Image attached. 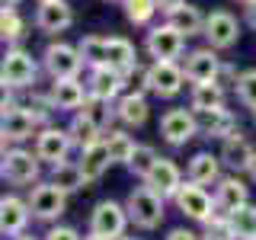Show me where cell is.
Returning <instances> with one entry per match:
<instances>
[{"instance_id":"obj_25","label":"cell","mask_w":256,"mask_h":240,"mask_svg":"<svg viewBox=\"0 0 256 240\" xmlns=\"http://www.w3.org/2000/svg\"><path fill=\"white\" fill-rule=\"evenodd\" d=\"M52 182H58V186L68 192V196H74V192H80V189L90 186V180H86L80 160H61V164H54V166H52Z\"/></svg>"},{"instance_id":"obj_51","label":"cell","mask_w":256,"mask_h":240,"mask_svg":"<svg viewBox=\"0 0 256 240\" xmlns=\"http://www.w3.org/2000/svg\"><path fill=\"white\" fill-rule=\"evenodd\" d=\"M118 240H134V237H118Z\"/></svg>"},{"instance_id":"obj_1","label":"cell","mask_w":256,"mask_h":240,"mask_svg":"<svg viewBox=\"0 0 256 240\" xmlns=\"http://www.w3.org/2000/svg\"><path fill=\"white\" fill-rule=\"evenodd\" d=\"M125 208H128L132 224L141 230H154L166 218V198L160 192H154L150 186H144V182L138 189H132V196L125 198Z\"/></svg>"},{"instance_id":"obj_19","label":"cell","mask_w":256,"mask_h":240,"mask_svg":"<svg viewBox=\"0 0 256 240\" xmlns=\"http://www.w3.org/2000/svg\"><path fill=\"white\" fill-rule=\"evenodd\" d=\"M141 182H144V186H150L154 192H160L164 198H173L176 192H180V186H182V173H180V166H176L170 157H157L154 170L144 176Z\"/></svg>"},{"instance_id":"obj_46","label":"cell","mask_w":256,"mask_h":240,"mask_svg":"<svg viewBox=\"0 0 256 240\" xmlns=\"http://www.w3.org/2000/svg\"><path fill=\"white\" fill-rule=\"evenodd\" d=\"M182 4H186V0H157V10L166 16L170 10H176V6H182Z\"/></svg>"},{"instance_id":"obj_45","label":"cell","mask_w":256,"mask_h":240,"mask_svg":"<svg viewBox=\"0 0 256 240\" xmlns=\"http://www.w3.org/2000/svg\"><path fill=\"white\" fill-rule=\"evenodd\" d=\"M244 20H246L250 29H256V0H246L244 4Z\"/></svg>"},{"instance_id":"obj_31","label":"cell","mask_w":256,"mask_h":240,"mask_svg":"<svg viewBox=\"0 0 256 240\" xmlns=\"http://www.w3.org/2000/svg\"><path fill=\"white\" fill-rule=\"evenodd\" d=\"M80 112H86V116H90L102 132H106V128L118 118L116 116V100H102V96H93V93L86 96V102H84V109H80Z\"/></svg>"},{"instance_id":"obj_36","label":"cell","mask_w":256,"mask_h":240,"mask_svg":"<svg viewBox=\"0 0 256 240\" xmlns=\"http://www.w3.org/2000/svg\"><path fill=\"white\" fill-rule=\"evenodd\" d=\"M202 240H237L234 224L224 212H214L208 221H202Z\"/></svg>"},{"instance_id":"obj_9","label":"cell","mask_w":256,"mask_h":240,"mask_svg":"<svg viewBox=\"0 0 256 240\" xmlns=\"http://www.w3.org/2000/svg\"><path fill=\"white\" fill-rule=\"evenodd\" d=\"M70 148H74L70 132H68V128H52V125H45L42 132L36 134V141H32V150H36L38 160H42V164H48V166L68 160Z\"/></svg>"},{"instance_id":"obj_50","label":"cell","mask_w":256,"mask_h":240,"mask_svg":"<svg viewBox=\"0 0 256 240\" xmlns=\"http://www.w3.org/2000/svg\"><path fill=\"white\" fill-rule=\"evenodd\" d=\"M13 240H38V237H32V234H26V230H22L20 237H13Z\"/></svg>"},{"instance_id":"obj_41","label":"cell","mask_w":256,"mask_h":240,"mask_svg":"<svg viewBox=\"0 0 256 240\" xmlns=\"http://www.w3.org/2000/svg\"><path fill=\"white\" fill-rule=\"evenodd\" d=\"M125 93H150V68L144 64H134L132 70L125 74Z\"/></svg>"},{"instance_id":"obj_5","label":"cell","mask_w":256,"mask_h":240,"mask_svg":"<svg viewBox=\"0 0 256 240\" xmlns=\"http://www.w3.org/2000/svg\"><path fill=\"white\" fill-rule=\"evenodd\" d=\"M186 38L173 22H160V26H150L148 29V38H144V48L154 61H176L182 58L186 52Z\"/></svg>"},{"instance_id":"obj_20","label":"cell","mask_w":256,"mask_h":240,"mask_svg":"<svg viewBox=\"0 0 256 240\" xmlns=\"http://www.w3.org/2000/svg\"><path fill=\"white\" fill-rule=\"evenodd\" d=\"M244 202H250V189H246V182L240 180V173L221 176V180L214 182V205H218V212L230 214Z\"/></svg>"},{"instance_id":"obj_38","label":"cell","mask_w":256,"mask_h":240,"mask_svg":"<svg viewBox=\"0 0 256 240\" xmlns=\"http://www.w3.org/2000/svg\"><path fill=\"white\" fill-rule=\"evenodd\" d=\"M22 32H26V22H22V16L16 10H0V38H4L6 45H16L22 38Z\"/></svg>"},{"instance_id":"obj_14","label":"cell","mask_w":256,"mask_h":240,"mask_svg":"<svg viewBox=\"0 0 256 240\" xmlns=\"http://www.w3.org/2000/svg\"><path fill=\"white\" fill-rule=\"evenodd\" d=\"M74 26V10L68 0H42L36 6V29L45 36H58V32Z\"/></svg>"},{"instance_id":"obj_2","label":"cell","mask_w":256,"mask_h":240,"mask_svg":"<svg viewBox=\"0 0 256 240\" xmlns=\"http://www.w3.org/2000/svg\"><path fill=\"white\" fill-rule=\"evenodd\" d=\"M0 84H4V90H16V93L32 90L38 84V61L20 45L6 48L4 64H0Z\"/></svg>"},{"instance_id":"obj_26","label":"cell","mask_w":256,"mask_h":240,"mask_svg":"<svg viewBox=\"0 0 256 240\" xmlns=\"http://www.w3.org/2000/svg\"><path fill=\"white\" fill-rule=\"evenodd\" d=\"M109 164H112V154H109L106 138L80 150V166H84V173H86V180H90V182L100 180V176L109 170Z\"/></svg>"},{"instance_id":"obj_34","label":"cell","mask_w":256,"mask_h":240,"mask_svg":"<svg viewBox=\"0 0 256 240\" xmlns=\"http://www.w3.org/2000/svg\"><path fill=\"white\" fill-rule=\"evenodd\" d=\"M106 144H109V154H112V164H128L134 154V148L138 144L132 141V134L122 132V128H116V132L106 134Z\"/></svg>"},{"instance_id":"obj_12","label":"cell","mask_w":256,"mask_h":240,"mask_svg":"<svg viewBox=\"0 0 256 240\" xmlns=\"http://www.w3.org/2000/svg\"><path fill=\"white\" fill-rule=\"evenodd\" d=\"M202 36L208 38V45H212V48L228 52V48L237 45L240 26H237V20H234L228 10H212V13L205 16V32H202Z\"/></svg>"},{"instance_id":"obj_30","label":"cell","mask_w":256,"mask_h":240,"mask_svg":"<svg viewBox=\"0 0 256 240\" xmlns=\"http://www.w3.org/2000/svg\"><path fill=\"white\" fill-rule=\"evenodd\" d=\"M106 64H109V68H116L118 74H128V70L138 64V52H134V45L128 42V38L112 36L109 38V48H106Z\"/></svg>"},{"instance_id":"obj_33","label":"cell","mask_w":256,"mask_h":240,"mask_svg":"<svg viewBox=\"0 0 256 240\" xmlns=\"http://www.w3.org/2000/svg\"><path fill=\"white\" fill-rule=\"evenodd\" d=\"M80 54H84V64L86 68H102L106 64V48H109V38L106 36H84L77 42Z\"/></svg>"},{"instance_id":"obj_13","label":"cell","mask_w":256,"mask_h":240,"mask_svg":"<svg viewBox=\"0 0 256 240\" xmlns=\"http://www.w3.org/2000/svg\"><path fill=\"white\" fill-rule=\"evenodd\" d=\"M186 70L176 61H154L150 64V93L160 96V100H173L180 96L182 84H186Z\"/></svg>"},{"instance_id":"obj_42","label":"cell","mask_w":256,"mask_h":240,"mask_svg":"<svg viewBox=\"0 0 256 240\" xmlns=\"http://www.w3.org/2000/svg\"><path fill=\"white\" fill-rule=\"evenodd\" d=\"M42 240H84V237H80L74 228H68V224H54Z\"/></svg>"},{"instance_id":"obj_27","label":"cell","mask_w":256,"mask_h":240,"mask_svg":"<svg viewBox=\"0 0 256 240\" xmlns=\"http://www.w3.org/2000/svg\"><path fill=\"white\" fill-rule=\"evenodd\" d=\"M166 22H173L182 36H202L205 32V16L196 4H182V6H176V10H170L166 13Z\"/></svg>"},{"instance_id":"obj_48","label":"cell","mask_w":256,"mask_h":240,"mask_svg":"<svg viewBox=\"0 0 256 240\" xmlns=\"http://www.w3.org/2000/svg\"><path fill=\"white\" fill-rule=\"evenodd\" d=\"M246 176H250V182L256 186V157H253V164H250V170H246Z\"/></svg>"},{"instance_id":"obj_4","label":"cell","mask_w":256,"mask_h":240,"mask_svg":"<svg viewBox=\"0 0 256 240\" xmlns=\"http://www.w3.org/2000/svg\"><path fill=\"white\" fill-rule=\"evenodd\" d=\"M29 208H32V218L36 221H58L68 212V192L52 180H45V182L38 180L29 189Z\"/></svg>"},{"instance_id":"obj_53","label":"cell","mask_w":256,"mask_h":240,"mask_svg":"<svg viewBox=\"0 0 256 240\" xmlns=\"http://www.w3.org/2000/svg\"><path fill=\"white\" fill-rule=\"evenodd\" d=\"M36 4H42V0H36Z\"/></svg>"},{"instance_id":"obj_8","label":"cell","mask_w":256,"mask_h":240,"mask_svg":"<svg viewBox=\"0 0 256 240\" xmlns=\"http://www.w3.org/2000/svg\"><path fill=\"white\" fill-rule=\"evenodd\" d=\"M198 134V116L196 109H166L160 116V138L170 148H182L186 141H192Z\"/></svg>"},{"instance_id":"obj_54","label":"cell","mask_w":256,"mask_h":240,"mask_svg":"<svg viewBox=\"0 0 256 240\" xmlns=\"http://www.w3.org/2000/svg\"><path fill=\"white\" fill-rule=\"evenodd\" d=\"M240 4H246V0H240Z\"/></svg>"},{"instance_id":"obj_10","label":"cell","mask_w":256,"mask_h":240,"mask_svg":"<svg viewBox=\"0 0 256 240\" xmlns=\"http://www.w3.org/2000/svg\"><path fill=\"white\" fill-rule=\"evenodd\" d=\"M38 118L32 116V112L22 106H16L10 112H4V122H0V141H4V150L6 148H13V144H20V141H29V138H36L38 134Z\"/></svg>"},{"instance_id":"obj_17","label":"cell","mask_w":256,"mask_h":240,"mask_svg":"<svg viewBox=\"0 0 256 240\" xmlns=\"http://www.w3.org/2000/svg\"><path fill=\"white\" fill-rule=\"evenodd\" d=\"M218 157H221V164L228 166L230 173H246L250 164H253V157H256V148L240 132H234V134H228V138L221 141Z\"/></svg>"},{"instance_id":"obj_24","label":"cell","mask_w":256,"mask_h":240,"mask_svg":"<svg viewBox=\"0 0 256 240\" xmlns=\"http://www.w3.org/2000/svg\"><path fill=\"white\" fill-rule=\"evenodd\" d=\"M116 116L125 128H141L150 116V106L141 93H122L116 100Z\"/></svg>"},{"instance_id":"obj_22","label":"cell","mask_w":256,"mask_h":240,"mask_svg":"<svg viewBox=\"0 0 256 240\" xmlns=\"http://www.w3.org/2000/svg\"><path fill=\"white\" fill-rule=\"evenodd\" d=\"M198 116V132L205 134V138H228V134H234L237 132V118H234V112L230 109H202V112H196Z\"/></svg>"},{"instance_id":"obj_49","label":"cell","mask_w":256,"mask_h":240,"mask_svg":"<svg viewBox=\"0 0 256 240\" xmlns=\"http://www.w3.org/2000/svg\"><path fill=\"white\" fill-rule=\"evenodd\" d=\"M84 240H112V237H102V234H93V230H90V234H86Z\"/></svg>"},{"instance_id":"obj_16","label":"cell","mask_w":256,"mask_h":240,"mask_svg":"<svg viewBox=\"0 0 256 240\" xmlns=\"http://www.w3.org/2000/svg\"><path fill=\"white\" fill-rule=\"evenodd\" d=\"M29 218H32L29 198H20V196L0 198V234L4 237H20L22 230H26Z\"/></svg>"},{"instance_id":"obj_35","label":"cell","mask_w":256,"mask_h":240,"mask_svg":"<svg viewBox=\"0 0 256 240\" xmlns=\"http://www.w3.org/2000/svg\"><path fill=\"white\" fill-rule=\"evenodd\" d=\"M122 10L132 26H150L157 13V0H122Z\"/></svg>"},{"instance_id":"obj_47","label":"cell","mask_w":256,"mask_h":240,"mask_svg":"<svg viewBox=\"0 0 256 240\" xmlns=\"http://www.w3.org/2000/svg\"><path fill=\"white\" fill-rule=\"evenodd\" d=\"M16 4L20 0H0V10H16Z\"/></svg>"},{"instance_id":"obj_3","label":"cell","mask_w":256,"mask_h":240,"mask_svg":"<svg viewBox=\"0 0 256 240\" xmlns=\"http://www.w3.org/2000/svg\"><path fill=\"white\" fill-rule=\"evenodd\" d=\"M0 176L10 186H36L42 180V160L36 150H22V148H6L4 160H0Z\"/></svg>"},{"instance_id":"obj_52","label":"cell","mask_w":256,"mask_h":240,"mask_svg":"<svg viewBox=\"0 0 256 240\" xmlns=\"http://www.w3.org/2000/svg\"><path fill=\"white\" fill-rule=\"evenodd\" d=\"M253 118H256V109H253Z\"/></svg>"},{"instance_id":"obj_11","label":"cell","mask_w":256,"mask_h":240,"mask_svg":"<svg viewBox=\"0 0 256 240\" xmlns=\"http://www.w3.org/2000/svg\"><path fill=\"white\" fill-rule=\"evenodd\" d=\"M128 208L125 205H118V202H112V198H106V202H100L93 208V214H90V230L93 234H102V237H112V240H118L125 234V228H128Z\"/></svg>"},{"instance_id":"obj_29","label":"cell","mask_w":256,"mask_h":240,"mask_svg":"<svg viewBox=\"0 0 256 240\" xmlns=\"http://www.w3.org/2000/svg\"><path fill=\"white\" fill-rule=\"evenodd\" d=\"M224 86L218 84V80H205V84H192V90H189V106L196 109V112H202V109H218L224 106Z\"/></svg>"},{"instance_id":"obj_18","label":"cell","mask_w":256,"mask_h":240,"mask_svg":"<svg viewBox=\"0 0 256 240\" xmlns=\"http://www.w3.org/2000/svg\"><path fill=\"white\" fill-rule=\"evenodd\" d=\"M48 93H52L58 112H80L84 102H86V96H90V90H86V84L80 77H58Z\"/></svg>"},{"instance_id":"obj_23","label":"cell","mask_w":256,"mask_h":240,"mask_svg":"<svg viewBox=\"0 0 256 240\" xmlns=\"http://www.w3.org/2000/svg\"><path fill=\"white\" fill-rule=\"evenodd\" d=\"M221 157L218 154H208V150H198V154L189 157L186 164V180L198 182V186H214L221 180Z\"/></svg>"},{"instance_id":"obj_43","label":"cell","mask_w":256,"mask_h":240,"mask_svg":"<svg viewBox=\"0 0 256 240\" xmlns=\"http://www.w3.org/2000/svg\"><path fill=\"white\" fill-rule=\"evenodd\" d=\"M237 77H240V74H237L234 68H230V64H221V70H218V77H214V80H218L224 90H228V86H234V84H237Z\"/></svg>"},{"instance_id":"obj_32","label":"cell","mask_w":256,"mask_h":240,"mask_svg":"<svg viewBox=\"0 0 256 240\" xmlns=\"http://www.w3.org/2000/svg\"><path fill=\"white\" fill-rule=\"evenodd\" d=\"M228 218L234 224L237 240H256V205L253 202H244L240 208H234Z\"/></svg>"},{"instance_id":"obj_44","label":"cell","mask_w":256,"mask_h":240,"mask_svg":"<svg viewBox=\"0 0 256 240\" xmlns=\"http://www.w3.org/2000/svg\"><path fill=\"white\" fill-rule=\"evenodd\" d=\"M166 240H202V234H196V230H189V228H173L170 234H166Z\"/></svg>"},{"instance_id":"obj_7","label":"cell","mask_w":256,"mask_h":240,"mask_svg":"<svg viewBox=\"0 0 256 240\" xmlns=\"http://www.w3.org/2000/svg\"><path fill=\"white\" fill-rule=\"evenodd\" d=\"M42 68L52 74V80H58V77H80V68H86V64L77 45L48 42V48L42 52Z\"/></svg>"},{"instance_id":"obj_39","label":"cell","mask_w":256,"mask_h":240,"mask_svg":"<svg viewBox=\"0 0 256 240\" xmlns=\"http://www.w3.org/2000/svg\"><path fill=\"white\" fill-rule=\"evenodd\" d=\"M22 106H26L42 125L48 122V118H52V112L58 109V106H54V100H52V93H38L36 86H32V96H29V100H22Z\"/></svg>"},{"instance_id":"obj_40","label":"cell","mask_w":256,"mask_h":240,"mask_svg":"<svg viewBox=\"0 0 256 240\" xmlns=\"http://www.w3.org/2000/svg\"><path fill=\"white\" fill-rule=\"evenodd\" d=\"M234 93H237L240 106L256 109V70H240V77L234 84Z\"/></svg>"},{"instance_id":"obj_15","label":"cell","mask_w":256,"mask_h":240,"mask_svg":"<svg viewBox=\"0 0 256 240\" xmlns=\"http://www.w3.org/2000/svg\"><path fill=\"white\" fill-rule=\"evenodd\" d=\"M221 58H218V48L205 45V48H192L182 61V70H186L189 84H205V80H214L221 70Z\"/></svg>"},{"instance_id":"obj_21","label":"cell","mask_w":256,"mask_h":240,"mask_svg":"<svg viewBox=\"0 0 256 240\" xmlns=\"http://www.w3.org/2000/svg\"><path fill=\"white\" fill-rule=\"evenodd\" d=\"M86 90H90L93 96H102V100H118V96L125 93V74H118L116 68H109V64L90 68Z\"/></svg>"},{"instance_id":"obj_28","label":"cell","mask_w":256,"mask_h":240,"mask_svg":"<svg viewBox=\"0 0 256 240\" xmlns=\"http://www.w3.org/2000/svg\"><path fill=\"white\" fill-rule=\"evenodd\" d=\"M68 132H70V138H74V148H77V150H84V148H90V144H96V141L106 138V134H102V128L96 125L93 118L86 116V112H74Z\"/></svg>"},{"instance_id":"obj_6","label":"cell","mask_w":256,"mask_h":240,"mask_svg":"<svg viewBox=\"0 0 256 240\" xmlns=\"http://www.w3.org/2000/svg\"><path fill=\"white\" fill-rule=\"evenodd\" d=\"M173 202H176V208H180L189 221H198V224L208 221L214 212H218V205H214V192H208L205 186H198V182H192V180H186L180 186V192L173 196Z\"/></svg>"},{"instance_id":"obj_37","label":"cell","mask_w":256,"mask_h":240,"mask_svg":"<svg viewBox=\"0 0 256 240\" xmlns=\"http://www.w3.org/2000/svg\"><path fill=\"white\" fill-rule=\"evenodd\" d=\"M157 150L150 148V144H138V148H134V154H132V160H128V170H132L134 176H138V180H144V176H148L150 170H154V164H157Z\"/></svg>"}]
</instances>
